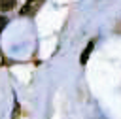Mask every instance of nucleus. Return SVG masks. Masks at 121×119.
<instances>
[{"label":"nucleus","instance_id":"nucleus-1","mask_svg":"<svg viewBox=\"0 0 121 119\" xmlns=\"http://www.w3.org/2000/svg\"><path fill=\"white\" fill-rule=\"evenodd\" d=\"M42 2H26L23 8H21V15H28V13H34L36 9H38V6H40Z\"/></svg>","mask_w":121,"mask_h":119},{"label":"nucleus","instance_id":"nucleus-2","mask_svg":"<svg viewBox=\"0 0 121 119\" xmlns=\"http://www.w3.org/2000/svg\"><path fill=\"white\" fill-rule=\"evenodd\" d=\"M93 45H95V40H91V42L87 43V47L83 49V53H81V57H79V62H81V64H87V59H89V55H91V51H93Z\"/></svg>","mask_w":121,"mask_h":119},{"label":"nucleus","instance_id":"nucleus-3","mask_svg":"<svg viewBox=\"0 0 121 119\" xmlns=\"http://www.w3.org/2000/svg\"><path fill=\"white\" fill-rule=\"evenodd\" d=\"M17 6L15 0H0V11H8V9H13Z\"/></svg>","mask_w":121,"mask_h":119},{"label":"nucleus","instance_id":"nucleus-4","mask_svg":"<svg viewBox=\"0 0 121 119\" xmlns=\"http://www.w3.org/2000/svg\"><path fill=\"white\" fill-rule=\"evenodd\" d=\"M6 25H8V19H6V17H2V15H0V34H2V30H4V28H6Z\"/></svg>","mask_w":121,"mask_h":119}]
</instances>
